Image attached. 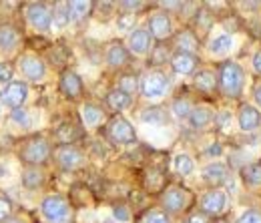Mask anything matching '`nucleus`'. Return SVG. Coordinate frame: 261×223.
Listing matches in <instances>:
<instances>
[{
	"label": "nucleus",
	"instance_id": "f257e3e1",
	"mask_svg": "<svg viewBox=\"0 0 261 223\" xmlns=\"http://www.w3.org/2000/svg\"><path fill=\"white\" fill-rule=\"evenodd\" d=\"M53 155V149H50V143L44 139V137H31L22 143L20 151H18V159L22 161L24 165L29 167H40L44 165L46 161L50 159Z\"/></svg>",
	"mask_w": 261,
	"mask_h": 223
},
{
	"label": "nucleus",
	"instance_id": "f03ea898",
	"mask_svg": "<svg viewBox=\"0 0 261 223\" xmlns=\"http://www.w3.org/2000/svg\"><path fill=\"white\" fill-rule=\"evenodd\" d=\"M219 89L225 96H239L243 89V70L233 61H225L219 66Z\"/></svg>",
	"mask_w": 261,
	"mask_h": 223
},
{
	"label": "nucleus",
	"instance_id": "7ed1b4c3",
	"mask_svg": "<svg viewBox=\"0 0 261 223\" xmlns=\"http://www.w3.org/2000/svg\"><path fill=\"white\" fill-rule=\"evenodd\" d=\"M193 197L191 193L179 185H169L165 187V191L161 193V205H163V211L167 215H179L183 213L185 209H189Z\"/></svg>",
	"mask_w": 261,
	"mask_h": 223
},
{
	"label": "nucleus",
	"instance_id": "20e7f679",
	"mask_svg": "<svg viewBox=\"0 0 261 223\" xmlns=\"http://www.w3.org/2000/svg\"><path fill=\"white\" fill-rule=\"evenodd\" d=\"M40 213L48 223L70 221V203L63 195H48L40 203Z\"/></svg>",
	"mask_w": 261,
	"mask_h": 223
},
{
	"label": "nucleus",
	"instance_id": "39448f33",
	"mask_svg": "<svg viewBox=\"0 0 261 223\" xmlns=\"http://www.w3.org/2000/svg\"><path fill=\"white\" fill-rule=\"evenodd\" d=\"M169 89V77L163 70L153 68L149 72H145L143 81H141V93L145 98H161Z\"/></svg>",
	"mask_w": 261,
	"mask_h": 223
},
{
	"label": "nucleus",
	"instance_id": "423d86ee",
	"mask_svg": "<svg viewBox=\"0 0 261 223\" xmlns=\"http://www.w3.org/2000/svg\"><path fill=\"white\" fill-rule=\"evenodd\" d=\"M107 137L115 145H135L137 143V133L127 119L123 117H113L107 123Z\"/></svg>",
	"mask_w": 261,
	"mask_h": 223
},
{
	"label": "nucleus",
	"instance_id": "0eeeda50",
	"mask_svg": "<svg viewBox=\"0 0 261 223\" xmlns=\"http://www.w3.org/2000/svg\"><path fill=\"white\" fill-rule=\"evenodd\" d=\"M27 20L36 32H48L53 24V12L44 2H31L27 4Z\"/></svg>",
	"mask_w": 261,
	"mask_h": 223
},
{
	"label": "nucleus",
	"instance_id": "6e6552de",
	"mask_svg": "<svg viewBox=\"0 0 261 223\" xmlns=\"http://www.w3.org/2000/svg\"><path fill=\"white\" fill-rule=\"evenodd\" d=\"M29 98V85L22 81H12L0 91V103L14 109H22L24 101Z\"/></svg>",
	"mask_w": 261,
	"mask_h": 223
},
{
	"label": "nucleus",
	"instance_id": "1a4fd4ad",
	"mask_svg": "<svg viewBox=\"0 0 261 223\" xmlns=\"http://www.w3.org/2000/svg\"><path fill=\"white\" fill-rule=\"evenodd\" d=\"M55 161H57V165H59L61 169H65V171H74V169L83 167V163H85V153H83L79 147H74V145H59V147L55 149Z\"/></svg>",
	"mask_w": 261,
	"mask_h": 223
},
{
	"label": "nucleus",
	"instance_id": "9d476101",
	"mask_svg": "<svg viewBox=\"0 0 261 223\" xmlns=\"http://www.w3.org/2000/svg\"><path fill=\"white\" fill-rule=\"evenodd\" d=\"M199 207H201V213H205L207 217L209 215H223L227 211V195L221 189H213V191H207L201 201H199Z\"/></svg>",
	"mask_w": 261,
	"mask_h": 223
},
{
	"label": "nucleus",
	"instance_id": "9b49d317",
	"mask_svg": "<svg viewBox=\"0 0 261 223\" xmlns=\"http://www.w3.org/2000/svg\"><path fill=\"white\" fill-rule=\"evenodd\" d=\"M18 68H20L22 77L27 81H31V83H40L46 77V66L42 63V59L36 57V55H31V53L29 55H22L18 59Z\"/></svg>",
	"mask_w": 261,
	"mask_h": 223
},
{
	"label": "nucleus",
	"instance_id": "f8f14e48",
	"mask_svg": "<svg viewBox=\"0 0 261 223\" xmlns=\"http://www.w3.org/2000/svg\"><path fill=\"white\" fill-rule=\"evenodd\" d=\"M59 89H61V93H63L66 98H70V101L81 98V96H83V91H85L83 81H81V77H79L74 70H65V72L61 75Z\"/></svg>",
	"mask_w": 261,
	"mask_h": 223
},
{
	"label": "nucleus",
	"instance_id": "ddd939ff",
	"mask_svg": "<svg viewBox=\"0 0 261 223\" xmlns=\"http://www.w3.org/2000/svg\"><path fill=\"white\" fill-rule=\"evenodd\" d=\"M173 32V24L167 12H153L149 18V34L155 36L157 40H165L169 38Z\"/></svg>",
	"mask_w": 261,
	"mask_h": 223
},
{
	"label": "nucleus",
	"instance_id": "4468645a",
	"mask_svg": "<svg viewBox=\"0 0 261 223\" xmlns=\"http://www.w3.org/2000/svg\"><path fill=\"white\" fill-rule=\"evenodd\" d=\"M105 59H107V64L111 68H123L129 64V48L123 46V42H111L107 53H105Z\"/></svg>",
	"mask_w": 261,
	"mask_h": 223
},
{
	"label": "nucleus",
	"instance_id": "2eb2a0df",
	"mask_svg": "<svg viewBox=\"0 0 261 223\" xmlns=\"http://www.w3.org/2000/svg\"><path fill=\"white\" fill-rule=\"evenodd\" d=\"M20 44V32L12 24H0V53L10 55Z\"/></svg>",
	"mask_w": 261,
	"mask_h": 223
},
{
	"label": "nucleus",
	"instance_id": "dca6fc26",
	"mask_svg": "<svg viewBox=\"0 0 261 223\" xmlns=\"http://www.w3.org/2000/svg\"><path fill=\"white\" fill-rule=\"evenodd\" d=\"M201 177H203V181H205L207 185L219 187V185H223V183L227 181V167H225L223 163H211V165L203 167Z\"/></svg>",
	"mask_w": 261,
	"mask_h": 223
},
{
	"label": "nucleus",
	"instance_id": "f3484780",
	"mask_svg": "<svg viewBox=\"0 0 261 223\" xmlns=\"http://www.w3.org/2000/svg\"><path fill=\"white\" fill-rule=\"evenodd\" d=\"M151 48V34L147 29H135L129 34V51L133 55H147Z\"/></svg>",
	"mask_w": 261,
	"mask_h": 223
},
{
	"label": "nucleus",
	"instance_id": "a211bd4d",
	"mask_svg": "<svg viewBox=\"0 0 261 223\" xmlns=\"http://www.w3.org/2000/svg\"><path fill=\"white\" fill-rule=\"evenodd\" d=\"M259 125H261L259 111L255 107H251V105H243L239 109V127H241V131L253 133V131L259 129Z\"/></svg>",
	"mask_w": 261,
	"mask_h": 223
},
{
	"label": "nucleus",
	"instance_id": "6ab92c4d",
	"mask_svg": "<svg viewBox=\"0 0 261 223\" xmlns=\"http://www.w3.org/2000/svg\"><path fill=\"white\" fill-rule=\"evenodd\" d=\"M193 81H195V89L203 95H215L219 89V79L211 70H199Z\"/></svg>",
	"mask_w": 261,
	"mask_h": 223
},
{
	"label": "nucleus",
	"instance_id": "aec40b11",
	"mask_svg": "<svg viewBox=\"0 0 261 223\" xmlns=\"http://www.w3.org/2000/svg\"><path fill=\"white\" fill-rule=\"evenodd\" d=\"M173 44L179 53H187V55H193L197 48H199V40H197L195 32L185 29V31L177 32L175 38H173Z\"/></svg>",
	"mask_w": 261,
	"mask_h": 223
},
{
	"label": "nucleus",
	"instance_id": "412c9836",
	"mask_svg": "<svg viewBox=\"0 0 261 223\" xmlns=\"http://www.w3.org/2000/svg\"><path fill=\"white\" fill-rule=\"evenodd\" d=\"M197 64H199V61H197L195 55L177 53V55L171 57V66H173V70L179 72V75H191L197 68Z\"/></svg>",
	"mask_w": 261,
	"mask_h": 223
},
{
	"label": "nucleus",
	"instance_id": "4be33fe9",
	"mask_svg": "<svg viewBox=\"0 0 261 223\" xmlns=\"http://www.w3.org/2000/svg\"><path fill=\"white\" fill-rule=\"evenodd\" d=\"M129 105H130V95H127L125 91H121L119 87L113 89V91H109V95H107V107H109L113 113H121V111H125Z\"/></svg>",
	"mask_w": 261,
	"mask_h": 223
},
{
	"label": "nucleus",
	"instance_id": "5701e85b",
	"mask_svg": "<svg viewBox=\"0 0 261 223\" xmlns=\"http://www.w3.org/2000/svg\"><path fill=\"white\" fill-rule=\"evenodd\" d=\"M241 179L249 189L261 187V163H247L241 169Z\"/></svg>",
	"mask_w": 261,
	"mask_h": 223
},
{
	"label": "nucleus",
	"instance_id": "b1692460",
	"mask_svg": "<svg viewBox=\"0 0 261 223\" xmlns=\"http://www.w3.org/2000/svg\"><path fill=\"white\" fill-rule=\"evenodd\" d=\"M211 121H213V113H211L209 107H193L191 117H189L191 127L197 129V131H201V129L207 127Z\"/></svg>",
	"mask_w": 261,
	"mask_h": 223
},
{
	"label": "nucleus",
	"instance_id": "393cba45",
	"mask_svg": "<svg viewBox=\"0 0 261 223\" xmlns=\"http://www.w3.org/2000/svg\"><path fill=\"white\" fill-rule=\"evenodd\" d=\"M81 115H83V121H85L87 127H97L98 123L102 121V117H105L102 109L98 105H95V103H85Z\"/></svg>",
	"mask_w": 261,
	"mask_h": 223
},
{
	"label": "nucleus",
	"instance_id": "a878e982",
	"mask_svg": "<svg viewBox=\"0 0 261 223\" xmlns=\"http://www.w3.org/2000/svg\"><path fill=\"white\" fill-rule=\"evenodd\" d=\"M66 6H68L70 22H81L95 8V4H91V2H66Z\"/></svg>",
	"mask_w": 261,
	"mask_h": 223
},
{
	"label": "nucleus",
	"instance_id": "bb28decb",
	"mask_svg": "<svg viewBox=\"0 0 261 223\" xmlns=\"http://www.w3.org/2000/svg\"><path fill=\"white\" fill-rule=\"evenodd\" d=\"M44 183V173L38 167H27L22 171V185L27 189H38Z\"/></svg>",
	"mask_w": 261,
	"mask_h": 223
},
{
	"label": "nucleus",
	"instance_id": "cd10ccee",
	"mask_svg": "<svg viewBox=\"0 0 261 223\" xmlns=\"http://www.w3.org/2000/svg\"><path fill=\"white\" fill-rule=\"evenodd\" d=\"M141 121L149 125H165L167 123V113L163 107H149L141 113Z\"/></svg>",
	"mask_w": 261,
	"mask_h": 223
},
{
	"label": "nucleus",
	"instance_id": "c85d7f7f",
	"mask_svg": "<svg viewBox=\"0 0 261 223\" xmlns=\"http://www.w3.org/2000/svg\"><path fill=\"white\" fill-rule=\"evenodd\" d=\"M145 187L147 191H165V175L159 169H149L145 173Z\"/></svg>",
	"mask_w": 261,
	"mask_h": 223
},
{
	"label": "nucleus",
	"instance_id": "c756f323",
	"mask_svg": "<svg viewBox=\"0 0 261 223\" xmlns=\"http://www.w3.org/2000/svg\"><path fill=\"white\" fill-rule=\"evenodd\" d=\"M171 111H173V115H175L177 119H189L193 107H191L189 98H185V96H177V98L171 103Z\"/></svg>",
	"mask_w": 261,
	"mask_h": 223
},
{
	"label": "nucleus",
	"instance_id": "7c9ffc66",
	"mask_svg": "<svg viewBox=\"0 0 261 223\" xmlns=\"http://www.w3.org/2000/svg\"><path fill=\"white\" fill-rule=\"evenodd\" d=\"M231 46H233V38L229 34H219L211 40L209 51H211V55H225L231 51Z\"/></svg>",
	"mask_w": 261,
	"mask_h": 223
},
{
	"label": "nucleus",
	"instance_id": "2f4dec72",
	"mask_svg": "<svg viewBox=\"0 0 261 223\" xmlns=\"http://www.w3.org/2000/svg\"><path fill=\"white\" fill-rule=\"evenodd\" d=\"M193 169H195V163H193V159H191L187 153H181V155L175 157V171H177L181 177L191 175Z\"/></svg>",
	"mask_w": 261,
	"mask_h": 223
},
{
	"label": "nucleus",
	"instance_id": "473e14b6",
	"mask_svg": "<svg viewBox=\"0 0 261 223\" xmlns=\"http://www.w3.org/2000/svg\"><path fill=\"white\" fill-rule=\"evenodd\" d=\"M55 135H57V139L61 141V145H72L74 139H76L81 133H79V129L74 127V125H63V127H59L55 131Z\"/></svg>",
	"mask_w": 261,
	"mask_h": 223
},
{
	"label": "nucleus",
	"instance_id": "72a5a7b5",
	"mask_svg": "<svg viewBox=\"0 0 261 223\" xmlns=\"http://www.w3.org/2000/svg\"><path fill=\"white\" fill-rule=\"evenodd\" d=\"M53 20H55V24H57L59 29H63V27H66V24L70 22V16H68V6H66V2H61V4H57V6H55V12H53Z\"/></svg>",
	"mask_w": 261,
	"mask_h": 223
},
{
	"label": "nucleus",
	"instance_id": "f704fd0d",
	"mask_svg": "<svg viewBox=\"0 0 261 223\" xmlns=\"http://www.w3.org/2000/svg\"><path fill=\"white\" fill-rule=\"evenodd\" d=\"M119 89L125 91L127 95H135L139 91V79L135 75H123L119 79Z\"/></svg>",
	"mask_w": 261,
	"mask_h": 223
},
{
	"label": "nucleus",
	"instance_id": "c9c22d12",
	"mask_svg": "<svg viewBox=\"0 0 261 223\" xmlns=\"http://www.w3.org/2000/svg\"><path fill=\"white\" fill-rule=\"evenodd\" d=\"M139 223H171V219H169V215H167L165 211L151 209V211H147V213L141 217Z\"/></svg>",
	"mask_w": 261,
	"mask_h": 223
},
{
	"label": "nucleus",
	"instance_id": "e433bc0d",
	"mask_svg": "<svg viewBox=\"0 0 261 223\" xmlns=\"http://www.w3.org/2000/svg\"><path fill=\"white\" fill-rule=\"evenodd\" d=\"M10 121L16 123V125H20L22 129L31 127V115H29L27 109H14V111L10 113Z\"/></svg>",
	"mask_w": 261,
	"mask_h": 223
},
{
	"label": "nucleus",
	"instance_id": "4c0bfd02",
	"mask_svg": "<svg viewBox=\"0 0 261 223\" xmlns=\"http://www.w3.org/2000/svg\"><path fill=\"white\" fill-rule=\"evenodd\" d=\"M195 27L199 31L207 32L211 27H213V14L207 12V10H199L195 16Z\"/></svg>",
	"mask_w": 261,
	"mask_h": 223
},
{
	"label": "nucleus",
	"instance_id": "58836bf2",
	"mask_svg": "<svg viewBox=\"0 0 261 223\" xmlns=\"http://www.w3.org/2000/svg\"><path fill=\"white\" fill-rule=\"evenodd\" d=\"M169 61L171 63V59H169V46H165V44H159V46H155V51L151 53V64H165Z\"/></svg>",
	"mask_w": 261,
	"mask_h": 223
},
{
	"label": "nucleus",
	"instance_id": "ea45409f",
	"mask_svg": "<svg viewBox=\"0 0 261 223\" xmlns=\"http://www.w3.org/2000/svg\"><path fill=\"white\" fill-rule=\"evenodd\" d=\"M12 209H14L12 201H10L8 197L0 195V223H4V221H8V219H10V215H12Z\"/></svg>",
	"mask_w": 261,
	"mask_h": 223
},
{
	"label": "nucleus",
	"instance_id": "a19ab883",
	"mask_svg": "<svg viewBox=\"0 0 261 223\" xmlns=\"http://www.w3.org/2000/svg\"><path fill=\"white\" fill-rule=\"evenodd\" d=\"M235 223H261V211L257 209H247L239 215V219Z\"/></svg>",
	"mask_w": 261,
	"mask_h": 223
},
{
	"label": "nucleus",
	"instance_id": "79ce46f5",
	"mask_svg": "<svg viewBox=\"0 0 261 223\" xmlns=\"http://www.w3.org/2000/svg\"><path fill=\"white\" fill-rule=\"evenodd\" d=\"M12 75H14V70H12V66H10V64L0 63V83H4V85L12 83Z\"/></svg>",
	"mask_w": 261,
	"mask_h": 223
},
{
	"label": "nucleus",
	"instance_id": "37998d69",
	"mask_svg": "<svg viewBox=\"0 0 261 223\" xmlns=\"http://www.w3.org/2000/svg\"><path fill=\"white\" fill-rule=\"evenodd\" d=\"M133 24H135V14L123 12V14L119 16V29H121V31H129Z\"/></svg>",
	"mask_w": 261,
	"mask_h": 223
},
{
	"label": "nucleus",
	"instance_id": "c03bdc74",
	"mask_svg": "<svg viewBox=\"0 0 261 223\" xmlns=\"http://www.w3.org/2000/svg\"><path fill=\"white\" fill-rule=\"evenodd\" d=\"M113 213H115V217H117L119 221H129V217H130L129 207H127V205H115Z\"/></svg>",
	"mask_w": 261,
	"mask_h": 223
},
{
	"label": "nucleus",
	"instance_id": "a18cd8bd",
	"mask_svg": "<svg viewBox=\"0 0 261 223\" xmlns=\"http://www.w3.org/2000/svg\"><path fill=\"white\" fill-rule=\"evenodd\" d=\"M185 223H209V217H207L205 213H201V211H199V213H191Z\"/></svg>",
	"mask_w": 261,
	"mask_h": 223
},
{
	"label": "nucleus",
	"instance_id": "49530a36",
	"mask_svg": "<svg viewBox=\"0 0 261 223\" xmlns=\"http://www.w3.org/2000/svg\"><path fill=\"white\" fill-rule=\"evenodd\" d=\"M119 6L123 10H130V14H135V10H141L143 8V2H121Z\"/></svg>",
	"mask_w": 261,
	"mask_h": 223
},
{
	"label": "nucleus",
	"instance_id": "de8ad7c7",
	"mask_svg": "<svg viewBox=\"0 0 261 223\" xmlns=\"http://www.w3.org/2000/svg\"><path fill=\"white\" fill-rule=\"evenodd\" d=\"M229 123V113L225 111H221L219 115H217V127L219 129H225V125Z\"/></svg>",
	"mask_w": 261,
	"mask_h": 223
},
{
	"label": "nucleus",
	"instance_id": "09e8293b",
	"mask_svg": "<svg viewBox=\"0 0 261 223\" xmlns=\"http://www.w3.org/2000/svg\"><path fill=\"white\" fill-rule=\"evenodd\" d=\"M221 153V145L219 143H215V145H211L209 149H207V155H211V157H215V155H219Z\"/></svg>",
	"mask_w": 261,
	"mask_h": 223
},
{
	"label": "nucleus",
	"instance_id": "8fccbe9b",
	"mask_svg": "<svg viewBox=\"0 0 261 223\" xmlns=\"http://www.w3.org/2000/svg\"><path fill=\"white\" fill-rule=\"evenodd\" d=\"M253 68L261 75V51L259 53H255V57H253Z\"/></svg>",
	"mask_w": 261,
	"mask_h": 223
},
{
	"label": "nucleus",
	"instance_id": "3c124183",
	"mask_svg": "<svg viewBox=\"0 0 261 223\" xmlns=\"http://www.w3.org/2000/svg\"><path fill=\"white\" fill-rule=\"evenodd\" d=\"M253 96H255V101H257V105L261 107V85H257L255 89H253Z\"/></svg>",
	"mask_w": 261,
	"mask_h": 223
},
{
	"label": "nucleus",
	"instance_id": "603ef678",
	"mask_svg": "<svg viewBox=\"0 0 261 223\" xmlns=\"http://www.w3.org/2000/svg\"><path fill=\"white\" fill-rule=\"evenodd\" d=\"M4 175H8V169H6V167H4L2 163H0V179H2Z\"/></svg>",
	"mask_w": 261,
	"mask_h": 223
},
{
	"label": "nucleus",
	"instance_id": "864d4df0",
	"mask_svg": "<svg viewBox=\"0 0 261 223\" xmlns=\"http://www.w3.org/2000/svg\"><path fill=\"white\" fill-rule=\"evenodd\" d=\"M4 223H24V221H22L20 217H10L8 221H4Z\"/></svg>",
	"mask_w": 261,
	"mask_h": 223
},
{
	"label": "nucleus",
	"instance_id": "5fc2aeb1",
	"mask_svg": "<svg viewBox=\"0 0 261 223\" xmlns=\"http://www.w3.org/2000/svg\"><path fill=\"white\" fill-rule=\"evenodd\" d=\"M213 223H229V221H225V219H217V221H213Z\"/></svg>",
	"mask_w": 261,
	"mask_h": 223
}]
</instances>
